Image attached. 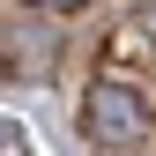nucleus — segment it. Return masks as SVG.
Listing matches in <instances>:
<instances>
[{
	"label": "nucleus",
	"instance_id": "1",
	"mask_svg": "<svg viewBox=\"0 0 156 156\" xmlns=\"http://www.w3.org/2000/svg\"><path fill=\"white\" fill-rule=\"evenodd\" d=\"M149 134H156V119L134 97V82L97 74L82 89V141H89V156H149Z\"/></svg>",
	"mask_w": 156,
	"mask_h": 156
},
{
	"label": "nucleus",
	"instance_id": "2",
	"mask_svg": "<svg viewBox=\"0 0 156 156\" xmlns=\"http://www.w3.org/2000/svg\"><path fill=\"white\" fill-rule=\"evenodd\" d=\"M134 30H141V37H156V0H134Z\"/></svg>",
	"mask_w": 156,
	"mask_h": 156
},
{
	"label": "nucleus",
	"instance_id": "3",
	"mask_svg": "<svg viewBox=\"0 0 156 156\" xmlns=\"http://www.w3.org/2000/svg\"><path fill=\"white\" fill-rule=\"evenodd\" d=\"M30 8H37V15H74L82 0H30Z\"/></svg>",
	"mask_w": 156,
	"mask_h": 156
}]
</instances>
